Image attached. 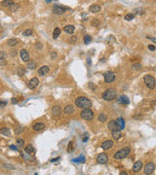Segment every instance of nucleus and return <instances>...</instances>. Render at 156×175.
<instances>
[{
  "instance_id": "48",
  "label": "nucleus",
  "mask_w": 156,
  "mask_h": 175,
  "mask_svg": "<svg viewBox=\"0 0 156 175\" xmlns=\"http://www.w3.org/2000/svg\"><path fill=\"white\" fill-rule=\"evenodd\" d=\"M56 56H57V53H56V52H52V53H51V58H53V60H54Z\"/></svg>"
},
{
  "instance_id": "43",
  "label": "nucleus",
  "mask_w": 156,
  "mask_h": 175,
  "mask_svg": "<svg viewBox=\"0 0 156 175\" xmlns=\"http://www.w3.org/2000/svg\"><path fill=\"white\" fill-rule=\"evenodd\" d=\"M89 88H90L92 91H96V89H97V87H96L93 83H89Z\"/></svg>"
},
{
  "instance_id": "47",
  "label": "nucleus",
  "mask_w": 156,
  "mask_h": 175,
  "mask_svg": "<svg viewBox=\"0 0 156 175\" xmlns=\"http://www.w3.org/2000/svg\"><path fill=\"white\" fill-rule=\"evenodd\" d=\"M6 105H7V102L6 101H0V106H1V107H4Z\"/></svg>"
},
{
  "instance_id": "46",
  "label": "nucleus",
  "mask_w": 156,
  "mask_h": 175,
  "mask_svg": "<svg viewBox=\"0 0 156 175\" xmlns=\"http://www.w3.org/2000/svg\"><path fill=\"white\" fill-rule=\"evenodd\" d=\"M9 148H10L11 150H15V151H18V150H19V148L17 147V146H14V145H11Z\"/></svg>"
},
{
  "instance_id": "3",
  "label": "nucleus",
  "mask_w": 156,
  "mask_h": 175,
  "mask_svg": "<svg viewBox=\"0 0 156 175\" xmlns=\"http://www.w3.org/2000/svg\"><path fill=\"white\" fill-rule=\"evenodd\" d=\"M131 152V148L130 147H125V148H122L121 150L117 151L114 155H113V158H114L115 159H122L124 158H126L127 156H128Z\"/></svg>"
},
{
  "instance_id": "20",
  "label": "nucleus",
  "mask_w": 156,
  "mask_h": 175,
  "mask_svg": "<svg viewBox=\"0 0 156 175\" xmlns=\"http://www.w3.org/2000/svg\"><path fill=\"white\" fill-rule=\"evenodd\" d=\"M32 128L34 131H41L42 129L45 128V125L43 123H37L32 126Z\"/></svg>"
},
{
  "instance_id": "35",
  "label": "nucleus",
  "mask_w": 156,
  "mask_h": 175,
  "mask_svg": "<svg viewBox=\"0 0 156 175\" xmlns=\"http://www.w3.org/2000/svg\"><path fill=\"white\" fill-rule=\"evenodd\" d=\"M132 68L135 69V70H140V69H141V64H140V63H138V62L133 63Z\"/></svg>"
},
{
  "instance_id": "25",
  "label": "nucleus",
  "mask_w": 156,
  "mask_h": 175,
  "mask_svg": "<svg viewBox=\"0 0 156 175\" xmlns=\"http://www.w3.org/2000/svg\"><path fill=\"white\" fill-rule=\"evenodd\" d=\"M24 151H25L26 154L31 155V154L34 153V148H33V146H31V145H27L25 147V149H24Z\"/></svg>"
},
{
  "instance_id": "36",
  "label": "nucleus",
  "mask_w": 156,
  "mask_h": 175,
  "mask_svg": "<svg viewBox=\"0 0 156 175\" xmlns=\"http://www.w3.org/2000/svg\"><path fill=\"white\" fill-rule=\"evenodd\" d=\"M134 19H135V16H133L132 14H127L126 16H125V20H126V21H128V22L133 21Z\"/></svg>"
},
{
  "instance_id": "27",
  "label": "nucleus",
  "mask_w": 156,
  "mask_h": 175,
  "mask_svg": "<svg viewBox=\"0 0 156 175\" xmlns=\"http://www.w3.org/2000/svg\"><path fill=\"white\" fill-rule=\"evenodd\" d=\"M98 120L100 121L101 123H104L105 121H107V117H106V115L104 113H101L100 115H98Z\"/></svg>"
},
{
  "instance_id": "38",
  "label": "nucleus",
  "mask_w": 156,
  "mask_h": 175,
  "mask_svg": "<svg viewBox=\"0 0 156 175\" xmlns=\"http://www.w3.org/2000/svg\"><path fill=\"white\" fill-rule=\"evenodd\" d=\"M18 7H19V4L14 2V4H13V5L10 7V9H11V11H12V12H15V11L18 9Z\"/></svg>"
},
{
  "instance_id": "42",
  "label": "nucleus",
  "mask_w": 156,
  "mask_h": 175,
  "mask_svg": "<svg viewBox=\"0 0 156 175\" xmlns=\"http://www.w3.org/2000/svg\"><path fill=\"white\" fill-rule=\"evenodd\" d=\"M23 128L21 126H19L17 128H15V132H16V133H21L22 131H23Z\"/></svg>"
},
{
  "instance_id": "21",
  "label": "nucleus",
  "mask_w": 156,
  "mask_h": 175,
  "mask_svg": "<svg viewBox=\"0 0 156 175\" xmlns=\"http://www.w3.org/2000/svg\"><path fill=\"white\" fill-rule=\"evenodd\" d=\"M141 167H143V163L139 162H139H136L133 165V171L134 172H139L141 169Z\"/></svg>"
},
{
  "instance_id": "5",
  "label": "nucleus",
  "mask_w": 156,
  "mask_h": 175,
  "mask_svg": "<svg viewBox=\"0 0 156 175\" xmlns=\"http://www.w3.org/2000/svg\"><path fill=\"white\" fill-rule=\"evenodd\" d=\"M94 112L91 109H83V111L81 112V117L82 119L86 120V121H91L94 119Z\"/></svg>"
},
{
  "instance_id": "26",
  "label": "nucleus",
  "mask_w": 156,
  "mask_h": 175,
  "mask_svg": "<svg viewBox=\"0 0 156 175\" xmlns=\"http://www.w3.org/2000/svg\"><path fill=\"white\" fill-rule=\"evenodd\" d=\"M18 40L17 39H9L8 40V46H10V47H16L17 45H18Z\"/></svg>"
},
{
  "instance_id": "4",
  "label": "nucleus",
  "mask_w": 156,
  "mask_h": 175,
  "mask_svg": "<svg viewBox=\"0 0 156 175\" xmlns=\"http://www.w3.org/2000/svg\"><path fill=\"white\" fill-rule=\"evenodd\" d=\"M144 82L149 90H154L155 88V79L151 75H145L144 77Z\"/></svg>"
},
{
  "instance_id": "15",
  "label": "nucleus",
  "mask_w": 156,
  "mask_h": 175,
  "mask_svg": "<svg viewBox=\"0 0 156 175\" xmlns=\"http://www.w3.org/2000/svg\"><path fill=\"white\" fill-rule=\"evenodd\" d=\"M133 13H131L133 16H140V15H144V13H145V9H144V8H135L133 11H132Z\"/></svg>"
},
{
  "instance_id": "8",
  "label": "nucleus",
  "mask_w": 156,
  "mask_h": 175,
  "mask_svg": "<svg viewBox=\"0 0 156 175\" xmlns=\"http://www.w3.org/2000/svg\"><path fill=\"white\" fill-rule=\"evenodd\" d=\"M65 10L66 9L64 7H63V6H61L59 4H55L53 6V13L56 14V15H62V14H64L65 12Z\"/></svg>"
},
{
  "instance_id": "40",
  "label": "nucleus",
  "mask_w": 156,
  "mask_h": 175,
  "mask_svg": "<svg viewBox=\"0 0 156 175\" xmlns=\"http://www.w3.org/2000/svg\"><path fill=\"white\" fill-rule=\"evenodd\" d=\"M6 56H7L6 53H4V52H0V60H6Z\"/></svg>"
},
{
  "instance_id": "1",
  "label": "nucleus",
  "mask_w": 156,
  "mask_h": 175,
  "mask_svg": "<svg viewBox=\"0 0 156 175\" xmlns=\"http://www.w3.org/2000/svg\"><path fill=\"white\" fill-rule=\"evenodd\" d=\"M75 105L78 108H82V109H90V107L92 106V102L89 98H87L86 96H79L76 100H75Z\"/></svg>"
},
{
  "instance_id": "12",
  "label": "nucleus",
  "mask_w": 156,
  "mask_h": 175,
  "mask_svg": "<svg viewBox=\"0 0 156 175\" xmlns=\"http://www.w3.org/2000/svg\"><path fill=\"white\" fill-rule=\"evenodd\" d=\"M113 146V141L112 140H105L102 143V148L104 150H109Z\"/></svg>"
},
{
  "instance_id": "19",
  "label": "nucleus",
  "mask_w": 156,
  "mask_h": 175,
  "mask_svg": "<svg viewBox=\"0 0 156 175\" xmlns=\"http://www.w3.org/2000/svg\"><path fill=\"white\" fill-rule=\"evenodd\" d=\"M64 113L66 114V115H69V114L74 113V108H73V106L70 105V104L66 105V106L64 108Z\"/></svg>"
},
{
  "instance_id": "16",
  "label": "nucleus",
  "mask_w": 156,
  "mask_h": 175,
  "mask_svg": "<svg viewBox=\"0 0 156 175\" xmlns=\"http://www.w3.org/2000/svg\"><path fill=\"white\" fill-rule=\"evenodd\" d=\"M115 122H116V125H117L119 130H122L125 128V120L123 118H118L117 120H115Z\"/></svg>"
},
{
  "instance_id": "2",
  "label": "nucleus",
  "mask_w": 156,
  "mask_h": 175,
  "mask_svg": "<svg viewBox=\"0 0 156 175\" xmlns=\"http://www.w3.org/2000/svg\"><path fill=\"white\" fill-rule=\"evenodd\" d=\"M102 97H103V99H104L106 101H112V100H114L117 97V93H116V91L114 89L110 88V89H107L102 94Z\"/></svg>"
},
{
  "instance_id": "49",
  "label": "nucleus",
  "mask_w": 156,
  "mask_h": 175,
  "mask_svg": "<svg viewBox=\"0 0 156 175\" xmlns=\"http://www.w3.org/2000/svg\"><path fill=\"white\" fill-rule=\"evenodd\" d=\"M19 73H20V75H23V73H25V70H24L23 68L19 69Z\"/></svg>"
},
{
  "instance_id": "33",
  "label": "nucleus",
  "mask_w": 156,
  "mask_h": 175,
  "mask_svg": "<svg viewBox=\"0 0 156 175\" xmlns=\"http://www.w3.org/2000/svg\"><path fill=\"white\" fill-rule=\"evenodd\" d=\"M32 33H33V31L31 30V29H26V30H24L23 32V36H31Z\"/></svg>"
},
{
  "instance_id": "11",
  "label": "nucleus",
  "mask_w": 156,
  "mask_h": 175,
  "mask_svg": "<svg viewBox=\"0 0 156 175\" xmlns=\"http://www.w3.org/2000/svg\"><path fill=\"white\" fill-rule=\"evenodd\" d=\"M38 84H39V80L36 77H34V78L29 80V82H28V84H27V87L29 88L30 90H32V89H35V88L38 86Z\"/></svg>"
},
{
  "instance_id": "22",
  "label": "nucleus",
  "mask_w": 156,
  "mask_h": 175,
  "mask_svg": "<svg viewBox=\"0 0 156 175\" xmlns=\"http://www.w3.org/2000/svg\"><path fill=\"white\" fill-rule=\"evenodd\" d=\"M101 9H102V7H101L100 5H98V4H94V5L90 6L89 11H90L91 13H98V12L101 11Z\"/></svg>"
},
{
  "instance_id": "55",
  "label": "nucleus",
  "mask_w": 156,
  "mask_h": 175,
  "mask_svg": "<svg viewBox=\"0 0 156 175\" xmlns=\"http://www.w3.org/2000/svg\"><path fill=\"white\" fill-rule=\"evenodd\" d=\"M119 175H128V173H127L126 171H121Z\"/></svg>"
},
{
  "instance_id": "39",
  "label": "nucleus",
  "mask_w": 156,
  "mask_h": 175,
  "mask_svg": "<svg viewBox=\"0 0 156 175\" xmlns=\"http://www.w3.org/2000/svg\"><path fill=\"white\" fill-rule=\"evenodd\" d=\"M73 150V142L71 141V142H69V145H68V148H67V151L70 153Z\"/></svg>"
},
{
  "instance_id": "32",
  "label": "nucleus",
  "mask_w": 156,
  "mask_h": 175,
  "mask_svg": "<svg viewBox=\"0 0 156 175\" xmlns=\"http://www.w3.org/2000/svg\"><path fill=\"white\" fill-rule=\"evenodd\" d=\"M72 162L73 163H85V158H84V156H80V158L72 159Z\"/></svg>"
},
{
  "instance_id": "23",
  "label": "nucleus",
  "mask_w": 156,
  "mask_h": 175,
  "mask_svg": "<svg viewBox=\"0 0 156 175\" xmlns=\"http://www.w3.org/2000/svg\"><path fill=\"white\" fill-rule=\"evenodd\" d=\"M119 102H120V103H122V104L127 105V104L130 103V100H129V98L127 97L126 95H121V96L119 97Z\"/></svg>"
},
{
  "instance_id": "30",
  "label": "nucleus",
  "mask_w": 156,
  "mask_h": 175,
  "mask_svg": "<svg viewBox=\"0 0 156 175\" xmlns=\"http://www.w3.org/2000/svg\"><path fill=\"white\" fill-rule=\"evenodd\" d=\"M1 4H2V6H4V7L10 8V7L14 4V2H13V1H10V0H5V1H2V2H1Z\"/></svg>"
},
{
  "instance_id": "29",
  "label": "nucleus",
  "mask_w": 156,
  "mask_h": 175,
  "mask_svg": "<svg viewBox=\"0 0 156 175\" xmlns=\"http://www.w3.org/2000/svg\"><path fill=\"white\" fill-rule=\"evenodd\" d=\"M60 34H61V29H60L59 27H56L55 30H54V32H53V38H54V39H57V38L59 37Z\"/></svg>"
},
{
  "instance_id": "6",
  "label": "nucleus",
  "mask_w": 156,
  "mask_h": 175,
  "mask_svg": "<svg viewBox=\"0 0 156 175\" xmlns=\"http://www.w3.org/2000/svg\"><path fill=\"white\" fill-rule=\"evenodd\" d=\"M104 82L107 83V84H110L115 80V73L112 72V71L105 72L104 74Z\"/></svg>"
},
{
  "instance_id": "37",
  "label": "nucleus",
  "mask_w": 156,
  "mask_h": 175,
  "mask_svg": "<svg viewBox=\"0 0 156 175\" xmlns=\"http://www.w3.org/2000/svg\"><path fill=\"white\" fill-rule=\"evenodd\" d=\"M17 144H18V148H23L24 145V141L23 139H18L17 140Z\"/></svg>"
},
{
  "instance_id": "51",
  "label": "nucleus",
  "mask_w": 156,
  "mask_h": 175,
  "mask_svg": "<svg viewBox=\"0 0 156 175\" xmlns=\"http://www.w3.org/2000/svg\"><path fill=\"white\" fill-rule=\"evenodd\" d=\"M11 102H12L13 104H16V103H18V100H17L16 98H12V99H11Z\"/></svg>"
},
{
  "instance_id": "52",
  "label": "nucleus",
  "mask_w": 156,
  "mask_h": 175,
  "mask_svg": "<svg viewBox=\"0 0 156 175\" xmlns=\"http://www.w3.org/2000/svg\"><path fill=\"white\" fill-rule=\"evenodd\" d=\"M60 159H61V158H60V157H58V158H56V159H51V162H52V163H54V162H58V160H59Z\"/></svg>"
},
{
  "instance_id": "50",
  "label": "nucleus",
  "mask_w": 156,
  "mask_h": 175,
  "mask_svg": "<svg viewBox=\"0 0 156 175\" xmlns=\"http://www.w3.org/2000/svg\"><path fill=\"white\" fill-rule=\"evenodd\" d=\"M148 49H149L150 51H152V52L155 51V47H154L153 45H148Z\"/></svg>"
},
{
  "instance_id": "56",
  "label": "nucleus",
  "mask_w": 156,
  "mask_h": 175,
  "mask_svg": "<svg viewBox=\"0 0 156 175\" xmlns=\"http://www.w3.org/2000/svg\"><path fill=\"white\" fill-rule=\"evenodd\" d=\"M45 2H46V3H51L52 1H51V0H46V1H45Z\"/></svg>"
},
{
  "instance_id": "45",
  "label": "nucleus",
  "mask_w": 156,
  "mask_h": 175,
  "mask_svg": "<svg viewBox=\"0 0 156 175\" xmlns=\"http://www.w3.org/2000/svg\"><path fill=\"white\" fill-rule=\"evenodd\" d=\"M3 166H4L5 168H9V169H14V168H15L13 165H10V164H3Z\"/></svg>"
},
{
  "instance_id": "54",
  "label": "nucleus",
  "mask_w": 156,
  "mask_h": 175,
  "mask_svg": "<svg viewBox=\"0 0 156 175\" xmlns=\"http://www.w3.org/2000/svg\"><path fill=\"white\" fill-rule=\"evenodd\" d=\"M147 39L151 40V41H152V42H154V43L156 42V39H155V38H152V37H148V36H147Z\"/></svg>"
},
{
  "instance_id": "17",
  "label": "nucleus",
  "mask_w": 156,
  "mask_h": 175,
  "mask_svg": "<svg viewBox=\"0 0 156 175\" xmlns=\"http://www.w3.org/2000/svg\"><path fill=\"white\" fill-rule=\"evenodd\" d=\"M64 32H66L67 34H72V33L74 32V30H75V27H74V25H72V24H67V25H65V26L64 27Z\"/></svg>"
},
{
  "instance_id": "7",
  "label": "nucleus",
  "mask_w": 156,
  "mask_h": 175,
  "mask_svg": "<svg viewBox=\"0 0 156 175\" xmlns=\"http://www.w3.org/2000/svg\"><path fill=\"white\" fill-rule=\"evenodd\" d=\"M107 160H108V157L104 153H102L97 157V162L100 164H105L107 163Z\"/></svg>"
},
{
  "instance_id": "34",
  "label": "nucleus",
  "mask_w": 156,
  "mask_h": 175,
  "mask_svg": "<svg viewBox=\"0 0 156 175\" xmlns=\"http://www.w3.org/2000/svg\"><path fill=\"white\" fill-rule=\"evenodd\" d=\"M35 66H36V62H35V61H33V60H31V61L29 60V61H28V64H27V67H28V68L34 69Z\"/></svg>"
},
{
  "instance_id": "24",
  "label": "nucleus",
  "mask_w": 156,
  "mask_h": 175,
  "mask_svg": "<svg viewBox=\"0 0 156 175\" xmlns=\"http://www.w3.org/2000/svg\"><path fill=\"white\" fill-rule=\"evenodd\" d=\"M112 137L114 139H119L121 137V130H119V129L113 130L112 131Z\"/></svg>"
},
{
  "instance_id": "31",
  "label": "nucleus",
  "mask_w": 156,
  "mask_h": 175,
  "mask_svg": "<svg viewBox=\"0 0 156 175\" xmlns=\"http://www.w3.org/2000/svg\"><path fill=\"white\" fill-rule=\"evenodd\" d=\"M92 42V37L90 36V35H85L84 36V43L86 44V45H88V44H90Z\"/></svg>"
},
{
  "instance_id": "28",
  "label": "nucleus",
  "mask_w": 156,
  "mask_h": 175,
  "mask_svg": "<svg viewBox=\"0 0 156 175\" xmlns=\"http://www.w3.org/2000/svg\"><path fill=\"white\" fill-rule=\"evenodd\" d=\"M0 133L3 135H6V136H10V130L8 127H2L0 129Z\"/></svg>"
},
{
  "instance_id": "18",
  "label": "nucleus",
  "mask_w": 156,
  "mask_h": 175,
  "mask_svg": "<svg viewBox=\"0 0 156 175\" xmlns=\"http://www.w3.org/2000/svg\"><path fill=\"white\" fill-rule=\"evenodd\" d=\"M107 127H108V129L111 130V131H113V130H117V129H118V126H117V125H116L115 120L110 121V122L108 123V125H107Z\"/></svg>"
},
{
  "instance_id": "41",
  "label": "nucleus",
  "mask_w": 156,
  "mask_h": 175,
  "mask_svg": "<svg viewBox=\"0 0 156 175\" xmlns=\"http://www.w3.org/2000/svg\"><path fill=\"white\" fill-rule=\"evenodd\" d=\"M76 39H77V37H76V36H72L71 38H69V39H68V42H69V43H71V44H74V43H75V41H76Z\"/></svg>"
},
{
  "instance_id": "53",
  "label": "nucleus",
  "mask_w": 156,
  "mask_h": 175,
  "mask_svg": "<svg viewBox=\"0 0 156 175\" xmlns=\"http://www.w3.org/2000/svg\"><path fill=\"white\" fill-rule=\"evenodd\" d=\"M0 64L5 65V64H6V61H5V60H0Z\"/></svg>"
},
{
  "instance_id": "14",
  "label": "nucleus",
  "mask_w": 156,
  "mask_h": 175,
  "mask_svg": "<svg viewBox=\"0 0 156 175\" xmlns=\"http://www.w3.org/2000/svg\"><path fill=\"white\" fill-rule=\"evenodd\" d=\"M52 113H53L54 116L59 117V116H61V114L63 113V111H62V108H61L59 105H55V106L52 108Z\"/></svg>"
},
{
  "instance_id": "13",
  "label": "nucleus",
  "mask_w": 156,
  "mask_h": 175,
  "mask_svg": "<svg viewBox=\"0 0 156 175\" xmlns=\"http://www.w3.org/2000/svg\"><path fill=\"white\" fill-rule=\"evenodd\" d=\"M49 70H50V68H49L48 65H43L42 67H40L38 69V74L40 76H44V75H46L47 73L49 72Z\"/></svg>"
},
{
  "instance_id": "10",
  "label": "nucleus",
  "mask_w": 156,
  "mask_h": 175,
  "mask_svg": "<svg viewBox=\"0 0 156 175\" xmlns=\"http://www.w3.org/2000/svg\"><path fill=\"white\" fill-rule=\"evenodd\" d=\"M154 169H155V164L153 163H148L144 167V173L146 175H149L154 171Z\"/></svg>"
},
{
  "instance_id": "44",
  "label": "nucleus",
  "mask_w": 156,
  "mask_h": 175,
  "mask_svg": "<svg viewBox=\"0 0 156 175\" xmlns=\"http://www.w3.org/2000/svg\"><path fill=\"white\" fill-rule=\"evenodd\" d=\"M35 47H36V49H40V50H41L42 48H43V46H42V44H41L40 42H37V43H36Z\"/></svg>"
},
{
  "instance_id": "9",
  "label": "nucleus",
  "mask_w": 156,
  "mask_h": 175,
  "mask_svg": "<svg viewBox=\"0 0 156 175\" xmlns=\"http://www.w3.org/2000/svg\"><path fill=\"white\" fill-rule=\"evenodd\" d=\"M20 55H21V58H22V60L23 62H28V61H29V54L27 53L26 50H24V49L21 50Z\"/></svg>"
}]
</instances>
